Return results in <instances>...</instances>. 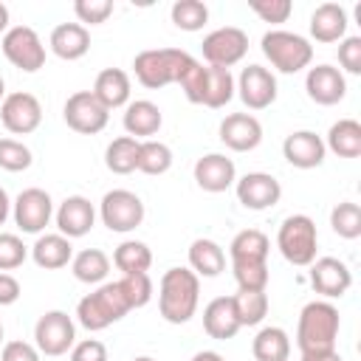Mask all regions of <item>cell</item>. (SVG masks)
Here are the masks:
<instances>
[{
  "label": "cell",
  "mask_w": 361,
  "mask_h": 361,
  "mask_svg": "<svg viewBox=\"0 0 361 361\" xmlns=\"http://www.w3.org/2000/svg\"><path fill=\"white\" fill-rule=\"evenodd\" d=\"M8 28V8H6V3H0V34Z\"/></svg>",
  "instance_id": "obj_54"
},
{
  "label": "cell",
  "mask_w": 361,
  "mask_h": 361,
  "mask_svg": "<svg viewBox=\"0 0 361 361\" xmlns=\"http://www.w3.org/2000/svg\"><path fill=\"white\" fill-rule=\"evenodd\" d=\"M161 124H164V116H161V110H158V104H152V102H147V99H138V102H130L127 104V110H124V130H127V135L130 138H149V135H155L158 130H161Z\"/></svg>",
  "instance_id": "obj_26"
},
{
  "label": "cell",
  "mask_w": 361,
  "mask_h": 361,
  "mask_svg": "<svg viewBox=\"0 0 361 361\" xmlns=\"http://www.w3.org/2000/svg\"><path fill=\"white\" fill-rule=\"evenodd\" d=\"M73 11L79 17V23H90V25H102L110 14H113V3L110 0H76Z\"/></svg>",
  "instance_id": "obj_46"
},
{
  "label": "cell",
  "mask_w": 361,
  "mask_h": 361,
  "mask_svg": "<svg viewBox=\"0 0 361 361\" xmlns=\"http://www.w3.org/2000/svg\"><path fill=\"white\" fill-rule=\"evenodd\" d=\"M338 65L347 73H361V37H344L338 45Z\"/></svg>",
  "instance_id": "obj_47"
},
{
  "label": "cell",
  "mask_w": 361,
  "mask_h": 361,
  "mask_svg": "<svg viewBox=\"0 0 361 361\" xmlns=\"http://www.w3.org/2000/svg\"><path fill=\"white\" fill-rule=\"evenodd\" d=\"M279 197H282V186L268 172H248L237 180V200L251 212L271 209L279 203Z\"/></svg>",
  "instance_id": "obj_15"
},
{
  "label": "cell",
  "mask_w": 361,
  "mask_h": 361,
  "mask_svg": "<svg viewBox=\"0 0 361 361\" xmlns=\"http://www.w3.org/2000/svg\"><path fill=\"white\" fill-rule=\"evenodd\" d=\"M347 34V11L338 3H322L310 14V37L316 42H341Z\"/></svg>",
  "instance_id": "obj_23"
},
{
  "label": "cell",
  "mask_w": 361,
  "mask_h": 361,
  "mask_svg": "<svg viewBox=\"0 0 361 361\" xmlns=\"http://www.w3.org/2000/svg\"><path fill=\"white\" fill-rule=\"evenodd\" d=\"M54 214V203H51V195L39 186H31V189H23L14 200V223L20 226V231L25 234H39L48 220Z\"/></svg>",
  "instance_id": "obj_14"
},
{
  "label": "cell",
  "mask_w": 361,
  "mask_h": 361,
  "mask_svg": "<svg viewBox=\"0 0 361 361\" xmlns=\"http://www.w3.org/2000/svg\"><path fill=\"white\" fill-rule=\"evenodd\" d=\"M234 90H240V99L248 110H265L276 102V76L262 65H248L234 82Z\"/></svg>",
  "instance_id": "obj_13"
},
{
  "label": "cell",
  "mask_w": 361,
  "mask_h": 361,
  "mask_svg": "<svg viewBox=\"0 0 361 361\" xmlns=\"http://www.w3.org/2000/svg\"><path fill=\"white\" fill-rule=\"evenodd\" d=\"M99 214H102V223L110 231L127 234V231H133V228L141 226V220H144V203L130 189H110L102 197V203H99Z\"/></svg>",
  "instance_id": "obj_7"
},
{
  "label": "cell",
  "mask_w": 361,
  "mask_h": 361,
  "mask_svg": "<svg viewBox=\"0 0 361 361\" xmlns=\"http://www.w3.org/2000/svg\"><path fill=\"white\" fill-rule=\"evenodd\" d=\"M259 45H262L265 59L279 73H299L313 59V45L302 34H293V31L271 28V31L262 34V42Z\"/></svg>",
  "instance_id": "obj_6"
},
{
  "label": "cell",
  "mask_w": 361,
  "mask_h": 361,
  "mask_svg": "<svg viewBox=\"0 0 361 361\" xmlns=\"http://www.w3.org/2000/svg\"><path fill=\"white\" fill-rule=\"evenodd\" d=\"M0 344H3V324H0Z\"/></svg>",
  "instance_id": "obj_57"
},
{
  "label": "cell",
  "mask_w": 361,
  "mask_h": 361,
  "mask_svg": "<svg viewBox=\"0 0 361 361\" xmlns=\"http://www.w3.org/2000/svg\"><path fill=\"white\" fill-rule=\"evenodd\" d=\"M0 121H3V127L8 133L28 135L42 121V104H39V99L34 93H25V90L8 93L3 99V104H0Z\"/></svg>",
  "instance_id": "obj_12"
},
{
  "label": "cell",
  "mask_w": 361,
  "mask_h": 361,
  "mask_svg": "<svg viewBox=\"0 0 361 361\" xmlns=\"http://www.w3.org/2000/svg\"><path fill=\"white\" fill-rule=\"evenodd\" d=\"M76 341L73 319L65 310H48L34 327V347L42 355H65Z\"/></svg>",
  "instance_id": "obj_10"
},
{
  "label": "cell",
  "mask_w": 361,
  "mask_h": 361,
  "mask_svg": "<svg viewBox=\"0 0 361 361\" xmlns=\"http://www.w3.org/2000/svg\"><path fill=\"white\" fill-rule=\"evenodd\" d=\"M118 285H121V290H124V296L130 302V310L144 307L152 299V279H149V274H124L118 279Z\"/></svg>",
  "instance_id": "obj_41"
},
{
  "label": "cell",
  "mask_w": 361,
  "mask_h": 361,
  "mask_svg": "<svg viewBox=\"0 0 361 361\" xmlns=\"http://www.w3.org/2000/svg\"><path fill=\"white\" fill-rule=\"evenodd\" d=\"M200 299V279L189 268H169L161 276L158 288V310L169 324H186Z\"/></svg>",
  "instance_id": "obj_1"
},
{
  "label": "cell",
  "mask_w": 361,
  "mask_h": 361,
  "mask_svg": "<svg viewBox=\"0 0 361 361\" xmlns=\"http://www.w3.org/2000/svg\"><path fill=\"white\" fill-rule=\"evenodd\" d=\"M324 149L336 152L338 158H358L361 155V124L355 118H338L327 133Z\"/></svg>",
  "instance_id": "obj_28"
},
{
  "label": "cell",
  "mask_w": 361,
  "mask_h": 361,
  "mask_svg": "<svg viewBox=\"0 0 361 361\" xmlns=\"http://www.w3.org/2000/svg\"><path fill=\"white\" fill-rule=\"evenodd\" d=\"M330 226L338 237L344 240H355L361 237V206L353 200H341L333 212H330Z\"/></svg>",
  "instance_id": "obj_39"
},
{
  "label": "cell",
  "mask_w": 361,
  "mask_h": 361,
  "mask_svg": "<svg viewBox=\"0 0 361 361\" xmlns=\"http://www.w3.org/2000/svg\"><path fill=\"white\" fill-rule=\"evenodd\" d=\"M268 251H271V243L259 228H245L234 234L228 245L231 262H268Z\"/></svg>",
  "instance_id": "obj_29"
},
{
  "label": "cell",
  "mask_w": 361,
  "mask_h": 361,
  "mask_svg": "<svg viewBox=\"0 0 361 361\" xmlns=\"http://www.w3.org/2000/svg\"><path fill=\"white\" fill-rule=\"evenodd\" d=\"M133 361H155V358H149V355H138V358H133Z\"/></svg>",
  "instance_id": "obj_56"
},
{
  "label": "cell",
  "mask_w": 361,
  "mask_h": 361,
  "mask_svg": "<svg viewBox=\"0 0 361 361\" xmlns=\"http://www.w3.org/2000/svg\"><path fill=\"white\" fill-rule=\"evenodd\" d=\"M51 51L59 56V59H82L87 51H90V31L82 25V23H59L54 31H51V39H48Z\"/></svg>",
  "instance_id": "obj_22"
},
{
  "label": "cell",
  "mask_w": 361,
  "mask_h": 361,
  "mask_svg": "<svg viewBox=\"0 0 361 361\" xmlns=\"http://www.w3.org/2000/svg\"><path fill=\"white\" fill-rule=\"evenodd\" d=\"M231 99H234V76H231V71L206 65V96H203V104L217 110V107H226Z\"/></svg>",
  "instance_id": "obj_35"
},
{
  "label": "cell",
  "mask_w": 361,
  "mask_h": 361,
  "mask_svg": "<svg viewBox=\"0 0 361 361\" xmlns=\"http://www.w3.org/2000/svg\"><path fill=\"white\" fill-rule=\"evenodd\" d=\"M240 290H265L268 288V262H231Z\"/></svg>",
  "instance_id": "obj_40"
},
{
  "label": "cell",
  "mask_w": 361,
  "mask_h": 361,
  "mask_svg": "<svg viewBox=\"0 0 361 361\" xmlns=\"http://www.w3.org/2000/svg\"><path fill=\"white\" fill-rule=\"evenodd\" d=\"M338 310L330 302H307L299 313L296 324V344L299 353H316V350H336L338 338Z\"/></svg>",
  "instance_id": "obj_2"
},
{
  "label": "cell",
  "mask_w": 361,
  "mask_h": 361,
  "mask_svg": "<svg viewBox=\"0 0 361 361\" xmlns=\"http://www.w3.org/2000/svg\"><path fill=\"white\" fill-rule=\"evenodd\" d=\"M178 85L183 87V96H186L192 104H203V96H206V68H203V62L192 59L189 68L180 73Z\"/></svg>",
  "instance_id": "obj_43"
},
{
  "label": "cell",
  "mask_w": 361,
  "mask_h": 361,
  "mask_svg": "<svg viewBox=\"0 0 361 361\" xmlns=\"http://www.w3.org/2000/svg\"><path fill=\"white\" fill-rule=\"evenodd\" d=\"M0 361H39V350L28 341H8L3 344Z\"/></svg>",
  "instance_id": "obj_49"
},
{
  "label": "cell",
  "mask_w": 361,
  "mask_h": 361,
  "mask_svg": "<svg viewBox=\"0 0 361 361\" xmlns=\"http://www.w3.org/2000/svg\"><path fill=\"white\" fill-rule=\"evenodd\" d=\"M324 141L313 130H296L282 141V155L296 169H313L324 161Z\"/></svg>",
  "instance_id": "obj_20"
},
{
  "label": "cell",
  "mask_w": 361,
  "mask_h": 361,
  "mask_svg": "<svg viewBox=\"0 0 361 361\" xmlns=\"http://www.w3.org/2000/svg\"><path fill=\"white\" fill-rule=\"evenodd\" d=\"M169 166H172V149L164 144V141H152V138H147V141H141V147H138V172H144V175H164V172H169Z\"/></svg>",
  "instance_id": "obj_37"
},
{
  "label": "cell",
  "mask_w": 361,
  "mask_h": 361,
  "mask_svg": "<svg viewBox=\"0 0 361 361\" xmlns=\"http://www.w3.org/2000/svg\"><path fill=\"white\" fill-rule=\"evenodd\" d=\"M203 59L214 68H231L248 54V34L237 25H223L214 28L212 34L203 37Z\"/></svg>",
  "instance_id": "obj_9"
},
{
  "label": "cell",
  "mask_w": 361,
  "mask_h": 361,
  "mask_svg": "<svg viewBox=\"0 0 361 361\" xmlns=\"http://www.w3.org/2000/svg\"><path fill=\"white\" fill-rule=\"evenodd\" d=\"M220 141L234 152H251L262 141V124L251 113H231L220 121Z\"/></svg>",
  "instance_id": "obj_18"
},
{
  "label": "cell",
  "mask_w": 361,
  "mask_h": 361,
  "mask_svg": "<svg viewBox=\"0 0 361 361\" xmlns=\"http://www.w3.org/2000/svg\"><path fill=\"white\" fill-rule=\"evenodd\" d=\"M28 248L23 245V240L17 234L0 231V271H14L25 262Z\"/></svg>",
  "instance_id": "obj_44"
},
{
  "label": "cell",
  "mask_w": 361,
  "mask_h": 361,
  "mask_svg": "<svg viewBox=\"0 0 361 361\" xmlns=\"http://www.w3.org/2000/svg\"><path fill=\"white\" fill-rule=\"evenodd\" d=\"M96 223V209L87 197L82 195H71L59 203L56 209V228L62 237L68 240H76V237H85Z\"/></svg>",
  "instance_id": "obj_19"
},
{
  "label": "cell",
  "mask_w": 361,
  "mask_h": 361,
  "mask_svg": "<svg viewBox=\"0 0 361 361\" xmlns=\"http://www.w3.org/2000/svg\"><path fill=\"white\" fill-rule=\"evenodd\" d=\"M276 248L279 254L296 265V268H307L316 259V248H319V231L316 223L307 214H290L282 220L279 231H276Z\"/></svg>",
  "instance_id": "obj_5"
},
{
  "label": "cell",
  "mask_w": 361,
  "mask_h": 361,
  "mask_svg": "<svg viewBox=\"0 0 361 361\" xmlns=\"http://www.w3.org/2000/svg\"><path fill=\"white\" fill-rule=\"evenodd\" d=\"M192 361H226V358L220 353H214V350H200V353L192 355Z\"/></svg>",
  "instance_id": "obj_53"
},
{
  "label": "cell",
  "mask_w": 361,
  "mask_h": 361,
  "mask_svg": "<svg viewBox=\"0 0 361 361\" xmlns=\"http://www.w3.org/2000/svg\"><path fill=\"white\" fill-rule=\"evenodd\" d=\"M234 180H237V169H234L231 158H226L220 152H209L195 161V183L203 192H212V195L226 192Z\"/></svg>",
  "instance_id": "obj_21"
},
{
  "label": "cell",
  "mask_w": 361,
  "mask_h": 361,
  "mask_svg": "<svg viewBox=\"0 0 361 361\" xmlns=\"http://www.w3.org/2000/svg\"><path fill=\"white\" fill-rule=\"evenodd\" d=\"M113 265L121 274H147L152 265V251L141 240H124L113 251Z\"/></svg>",
  "instance_id": "obj_34"
},
{
  "label": "cell",
  "mask_w": 361,
  "mask_h": 361,
  "mask_svg": "<svg viewBox=\"0 0 361 361\" xmlns=\"http://www.w3.org/2000/svg\"><path fill=\"white\" fill-rule=\"evenodd\" d=\"M248 6L262 23H288V17L293 11L290 0H251Z\"/></svg>",
  "instance_id": "obj_45"
},
{
  "label": "cell",
  "mask_w": 361,
  "mask_h": 361,
  "mask_svg": "<svg viewBox=\"0 0 361 361\" xmlns=\"http://www.w3.org/2000/svg\"><path fill=\"white\" fill-rule=\"evenodd\" d=\"M302 361H344L338 350H316V353H302Z\"/></svg>",
  "instance_id": "obj_51"
},
{
  "label": "cell",
  "mask_w": 361,
  "mask_h": 361,
  "mask_svg": "<svg viewBox=\"0 0 361 361\" xmlns=\"http://www.w3.org/2000/svg\"><path fill=\"white\" fill-rule=\"evenodd\" d=\"M31 257L39 268L45 271H56V268H65L71 259H73V245L68 237L62 234H42L37 237V243L31 245Z\"/></svg>",
  "instance_id": "obj_27"
},
{
  "label": "cell",
  "mask_w": 361,
  "mask_h": 361,
  "mask_svg": "<svg viewBox=\"0 0 361 361\" xmlns=\"http://www.w3.org/2000/svg\"><path fill=\"white\" fill-rule=\"evenodd\" d=\"M0 99H6V82H3V76H0Z\"/></svg>",
  "instance_id": "obj_55"
},
{
  "label": "cell",
  "mask_w": 361,
  "mask_h": 361,
  "mask_svg": "<svg viewBox=\"0 0 361 361\" xmlns=\"http://www.w3.org/2000/svg\"><path fill=\"white\" fill-rule=\"evenodd\" d=\"M310 285L316 293L327 296V299H336V296H344L353 285V274L350 268L336 259V257H319L310 262Z\"/></svg>",
  "instance_id": "obj_16"
},
{
  "label": "cell",
  "mask_w": 361,
  "mask_h": 361,
  "mask_svg": "<svg viewBox=\"0 0 361 361\" xmlns=\"http://www.w3.org/2000/svg\"><path fill=\"white\" fill-rule=\"evenodd\" d=\"M203 330H206L212 338H220V341L237 336L240 322H237L231 296H217V299H212V302L203 307Z\"/></svg>",
  "instance_id": "obj_25"
},
{
  "label": "cell",
  "mask_w": 361,
  "mask_h": 361,
  "mask_svg": "<svg viewBox=\"0 0 361 361\" xmlns=\"http://www.w3.org/2000/svg\"><path fill=\"white\" fill-rule=\"evenodd\" d=\"M305 90H307V96H310L316 104L330 107V104H338V102L344 99V93H347V79H344V73H341L338 68H333V65H316V68H310L307 76H305Z\"/></svg>",
  "instance_id": "obj_17"
},
{
  "label": "cell",
  "mask_w": 361,
  "mask_h": 361,
  "mask_svg": "<svg viewBox=\"0 0 361 361\" xmlns=\"http://www.w3.org/2000/svg\"><path fill=\"white\" fill-rule=\"evenodd\" d=\"M130 313V302L121 290L118 282H107L102 288H96L93 293H87L85 299H79L76 305V319L85 330H104L113 322L124 319Z\"/></svg>",
  "instance_id": "obj_4"
},
{
  "label": "cell",
  "mask_w": 361,
  "mask_h": 361,
  "mask_svg": "<svg viewBox=\"0 0 361 361\" xmlns=\"http://www.w3.org/2000/svg\"><path fill=\"white\" fill-rule=\"evenodd\" d=\"M192 59L195 56H189L180 48H149V51H141L133 59V68H135V79L144 87L158 90V87H166V85L178 82Z\"/></svg>",
  "instance_id": "obj_3"
},
{
  "label": "cell",
  "mask_w": 361,
  "mask_h": 361,
  "mask_svg": "<svg viewBox=\"0 0 361 361\" xmlns=\"http://www.w3.org/2000/svg\"><path fill=\"white\" fill-rule=\"evenodd\" d=\"M169 17L180 31H200L209 20V8L200 0H175Z\"/></svg>",
  "instance_id": "obj_38"
},
{
  "label": "cell",
  "mask_w": 361,
  "mask_h": 361,
  "mask_svg": "<svg viewBox=\"0 0 361 361\" xmlns=\"http://www.w3.org/2000/svg\"><path fill=\"white\" fill-rule=\"evenodd\" d=\"M71 271H73V276H76L79 282L96 285V282H102V279L110 274V259H107V254L99 251V248H85V251H79V254L71 259Z\"/></svg>",
  "instance_id": "obj_33"
},
{
  "label": "cell",
  "mask_w": 361,
  "mask_h": 361,
  "mask_svg": "<svg viewBox=\"0 0 361 361\" xmlns=\"http://www.w3.org/2000/svg\"><path fill=\"white\" fill-rule=\"evenodd\" d=\"M31 149L23 141L14 138H0V169L6 172H23L31 166Z\"/></svg>",
  "instance_id": "obj_42"
},
{
  "label": "cell",
  "mask_w": 361,
  "mask_h": 361,
  "mask_svg": "<svg viewBox=\"0 0 361 361\" xmlns=\"http://www.w3.org/2000/svg\"><path fill=\"white\" fill-rule=\"evenodd\" d=\"M62 116H65V124L71 130H76L82 135H96L107 127L110 110H104L90 90H76V93L68 96V102L62 107Z\"/></svg>",
  "instance_id": "obj_11"
},
{
  "label": "cell",
  "mask_w": 361,
  "mask_h": 361,
  "mask_svg": "<svg viewBox=\"0 0 361 361\" xmlns=\"http://www.w3.org/2000/svg\"><path fill=\"white\" fill-rule=\"evenodd\" d=\"M71 361H107V347L99 338H85L71 347Z\"/></svg>",
  "instance_id": "obj_48"
},
{
  "label": "cell",
  "mask_w": 361,
  "mask_h": 361,
  "mask_svg": "<svg viewBox=\"0 0 361 361\" xmlns=\"http://www.w3.org/2000/svg\"><path fill=\"white\" fill-rule=\"evenodd\" d=\"M189 265L197 276H217L226 268V251L214 240H195L189 245Z\"/></svg>",
  "instance_id": "obj_30"
},
{
  "label": "cell",
  "mask_w": 361,
  "mask_h": 361,
  "mask_svg": "<svg viewBox=\"0 0 361 361\" xmlns=\"http://www.w3.org/2000/svg\"><path fill=\"white\" fill-rule=\"evenodd\" d=\"M8 212H11V200H8V195H6V189L0 186V226L6 223V217H8Z\"/></svg>",
  "instance_id": "obj_52"
},
{
  "label": "cell",
  "mask_w": 361,
  "mask_h": 361,
  "mask_svg": "<svg viewBox=\"0 0 361 361\" xmlns=\"http://www.w3.org/2000/svg\"><path fill=\"white\" fill-rule=\"evenodd\" d=\"M0 48H3V56L14 68H20L25 73H34V71H39L45 65V45H42L39 34L34 28H28V25L8 28L3 34V45Z\"/></svg>",
  "instance_id": "obj_8"
},
{
  "label": "cell",
  "mask_w": 361,
  "mask_h": 361,
  "mask_svg": "<svg viewBox=\"0 0 361 361\" xmlns=\"http://www.w3.org/2000/svg\"><path fill=\"white\" fill-rule=\"evenodd\" d=\"M20 282L11 276V274H6V271H0V307H6V305H14L17 299H20Z\"/></svg>",
  "instance_id": "obj_50"
},
{
  "label": "cell",
  "mask_w": 361,
  "mask_h": 361,
  "mask_svg": "<svg viewBox=\"0 0 361 361\" xmlns=\"http://www.w3.org/2000/svg\"><path fill=\"white\" fill-rule=\"evenodd\" d=\"M240 327H254L268 316V293L265 290H237L231 296Z\"/></svg>",
  "instance_id": "obj_36"
},
{
  "label": "cell",
  "mask_w": 361,
  "mask_h": 361,
  "mask_svg": "<svg viewBox=\"0 0 361 361\" xmlns=\"http://www.w3.org/2000/svg\"><path fill=\"white\" fill-rule=\"evenodd\" d=\"M90 93L99 99V104L104 110H116V107L130 104V76H127V71H121V68H104L96 76Z\"/></svg>",
  "instance_id": "obj_24"
},
{
  "label": "cell",
  "mask_w": 361,
  "mask_h": 361,
  "mask_svg": "<svg viewBox=\"0 0 361 361\" xmlns=\"http://www.w3.org/2000/svg\"><path fill=\"white\" fill-rule=\"evenodd\" d=\"M251 353L257 361H288L290 338L282 327H262L251 341Z\"/></svg>",
  "instance_id": "obj_31"
},
{
  "label": "cell",
  "mask_w": 361,
  "mask_h": 361,
  "mask_svg": "<svg viewBox=\"0 0 361 361\" xmlns=\"http://www.w3.org/2000/svg\"><path fill=\"white\" fill-rule=\"evenodd\" d=\"M138 147H141V141H135V138H130V135L113 138V141L107 144V152H104L107 169L116 172V175H130V172H135V166H138Z\"/></svg>",
  "instance_id": "obj_32"
}]
</instances>
